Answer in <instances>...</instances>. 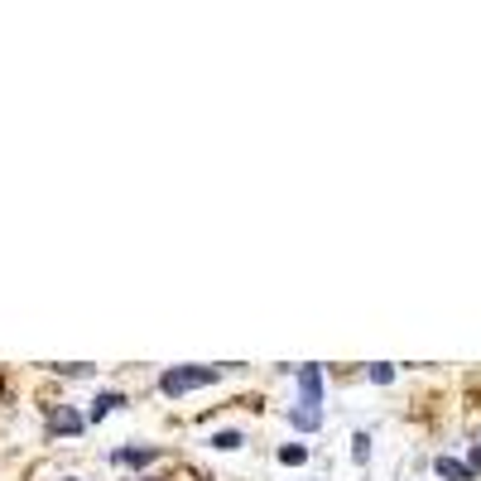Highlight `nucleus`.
Segmentation results:
<instances>
[{"instance_id":"obj_4","label":"nucleus","mask_w":481,"mask_h":481,"mask_svg":"<svg viewBox=\"0 0 481 481\" xmlns=\"http://www.w3.org/2000/svg\"><path fill=\"white\" fill-rule=\"evenodd\" d=\"M438 477H453V481H467V477H472V467H462V462H453V457H438Z\"/></svg>"},{"instance_id":"obj_5","label":"nucleus","mask_w":481,"mask_h":481,"mask_svg":"<svg viewBox=\"0 0 481 481\" xmlns=\"http://www.w3.org/2000/svg\"><path fill=\"white\" fill-rule=\"evenodd\" d=\"M121 405H125L121 395H101V400H97V409H92V419H107L111 409H121Z\"/></svg>"},{"instance_id":"obj_7","label":"nucleus","mask_w":481,"mask_h":481,"mask_svg":"<svg viewBox=\"0 0 481 481\" xmlns=\"http://www.w3.org/2000/svg\"><path fill=\"white\" fill-rule=\"evenodd\" d=\"M53 429H68V433H77V429H82V414H73V409H68V414H53Z\"/></svg>"},{"instance_id":"obj_2","label":"nucleus","mask_w":481,"mask_h":481,"mask_svg":"<svg viewBox=\"0 0 481 481\" xmlns=\"http://www.w3.org/2000/svg\"><path fill=\"white\" fill-rule=\"evenodd\" d=\"M299 385H303V405H318V395H323L318 366H303V371H299Z\"/></svg>"},{"instance_id":"obj_10","label":"nucleus","mask_w":481,"mask_h":481,"mask_svg":"<svg viewBox=\"0 0 481 481\" xmlns=\"http://www.w3.org/2000/svg\"><path fill=\"white\" fill-rule=\"evenodd\" d=\"M68 481H73V477H68Z\"/></svg>"},{"instance_id":"obj_3","label":"nucleus","mask_w":481,"mask_h":481,"mask_svg":"<svg viewBox=\"0 0 481 481\" xmlns=\"http://www.w3.org/2000/svg\"><path fill=\"white\" fill-rule=\"evenodd\" d=\"M289 419H294V429H303V433H313V429L323 424L318 405H303V409H294V414H289Z\"/></svg>"},{"instance_id":"obj_1","label":"nucleus","mask_w":481,"mask_h":481,"mask_svg":"<svg viewBox=\"0 0 481 481\" xmlns=\"http://www.w3.org/2000/svg\"><path fill=\"white\" fill-rule=\"evenodd\" d=\"M221 381V371L217 366H173V371H164V395H188V390H203V385H212Z\"/></svg>"},{"instance_id":"obj_8","label":"nucleus","mask_w":481,"mask_h":481,"mask_svg":"<svg viewBox=\"0 0 481 481\" xmlns=\"http://www.w3.org/2000/svg\"><path fill=\"white\" fill-rule=\"evenodd\" d=\"M303 457H309V448L299 443V448H285V453H279V462H289V467H294V462H303Z\"/></svg>"},{"instance_id":"obj_9","label":"nucleus","mask_w":481,"mask_h":481,"mask_svg":"<svg viewBox=\"0 0 481 481\" xmlns=\"http://www.w3.org/2000/svg\"><path fill=\"white\" fill-rule=\"evenodd\" d=\"M212 443H217V448H241V433H217Z\"/></svg>"},{"instance_id":"obj_6","label":"nucleus","mask_w":481,"mask_h":481,"mask_svg":"<svg viewBox=\"0 0 481 481\" xmlns=\"http://www.w3.org/2000/svg\"><path fill=\"white\" fill-rule=\"evenodd\" d=\"M149 448H131V453H116V462H125V467H140V462H149Z\"/></svg>"}]
</instances>
